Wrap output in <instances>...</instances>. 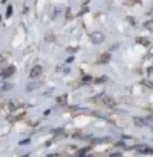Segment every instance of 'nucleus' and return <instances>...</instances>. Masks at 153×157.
Returning a JSON list of instances; mask_svg holds the SVG:
<instances>
[{"label":"nucleus","mask_w":153,"mask_h":157,"mask_svg":"<svg viewBox=\"0 0 153 157\" xmlns=\"http://www.w3.org/2000/svg\"><path fill=\"white\" fill-rule=\"evenodd\" d=\"M41 74H42V67L41 65L32 67V71H30V78H37V76H41Z\"/></svg>","instance_id":"obj_1"},{"label":"nucleus","mask_w":153,"mask_h":157,"mask_svg":"<svg viewBox=\"0 0 153 157\" xmlns=\"http://www.w3.org/2000/svg\"><path fill=\"white\" fill-rule=\"evenodd\" d=\"M13 72H14V67H7L6 71H4V74H2V76H4V78H9Z\"/></svg>","instance_id":"obj_2"},{"label":"nucleus","mask_w":153,"mask_h":157,"mask_svg":"<svg viewBox=\"0 0 153 157\" xmlns=\"http://www.w3.org/2000/svg\"><path fill=\"white\" fill-rule=\"evenodd\" d=\"M106 62H109V53H106L100 57V64H106Z\"/></svg>","instance_id":"obj_3"},{"label":"nucleus","mask_w":153,"mask_h":157,"mask_svg":"<svg viewBox=\"0 0 153 157\" xmlns=\"http://www.w3.org/2000/svg\"><path fill=\"white\" fill-rule=\"evenodd\" d=\"M150 120H143V118H136V124L137 125H144V124H148Z\"/></svg>","instance_id":"obj_4"},{"label":"nucleus","mask_w":153,"mask_h":157,"mask_svg":"<svg viewBox=\"0 0 153 157\" xmlns=\"http://www.w3.org/2000/svg\"><path fill=\"white\" fill-rule=\"evenodd\" d=\"M93 41H102V34H99V36H93Z\"/></svg>","instance_id":"obj_5"},{"label":"nucleus","mask_w":153,"mask_h":157,"mask_svg":"<svg viewBox=\"0 0 153 157\" xmlns=\"http://www.w3.org/2000/svg\"><path fill=\"white\" fill-rule=\"evenodd\" d=\"M144 27H146V29H153V21H148V23H144Z\"/></svg>","instance_id":"obj_6"},{"label":"nucleus","mask_w":153,"mask_h":157,"mask_svg":"<svg viewBox=\"0 0 153 157\" xmlns=\"http://www.w3.org/2000/svg\"><path fill=\"white\" fill-rule=\"evenodd\" d=\"M137 43L139 44H148V39H137Z\"/></svg>","instance_id":"obj_7"},{"label":"nucleus","mask_w":153,"mask_h":157,"mask_svg":"<svg viewBox=\"0 0 153 157\" xmlns=\"http://www.w3.org/2000/svg\"><path fill=\"white\" fill-rule=\"evenodd\" d=\"M23 157H28V155H23Z\"/></svg>","instance_id":"obj_8"}]
</instances>
